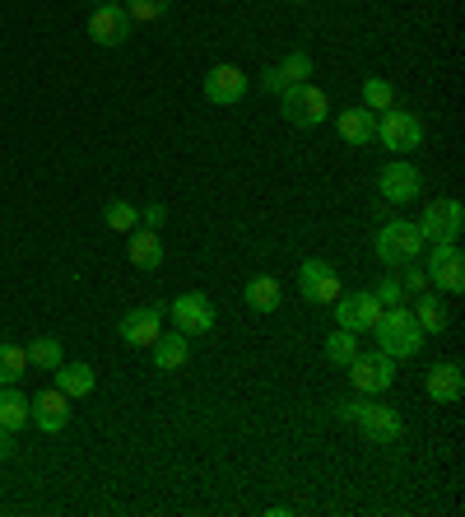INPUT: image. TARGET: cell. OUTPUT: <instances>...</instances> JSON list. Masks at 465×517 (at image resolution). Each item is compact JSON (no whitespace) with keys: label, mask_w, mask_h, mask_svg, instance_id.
I'll use <instances>...</instances> for the list:
<instances>
[{"label":"cell","mask_w":465,"mask_h":517,"mask_svg":"<svg viewBox=\"0 0 465 517\" xmlns=\"http://www.w3.org/2000/svg\"><path fill=\"white\" fill-rule=\"evenodd\" d=\"M368 336H377V350L391 354V359H414V354L424 350V331L414 322L410 303L382 308V317H377V327H372Z\"/></svg>","instance_id":"1"},{"label":"cell","mask_w":465,"mask_h":517,"mask_svg":"<svg viewBox=\"0 0 465 517\" xmlns=\"http://www.w3.org/2000/svg\"><path fill=\"white\" fill-rule=\"evenodd\" d=\"M335 415L345 424H354V429H363V438H372V443H400V434H405V424H400L396 410L382 406V401H368V396L335 406Z\"/></svg>","instance_id":"2"},{"label":"cell","mask_w":465,"mask_h":517,"mask_svg":"<svg viewBox=\"0 0 465 517\" xmlns=\"http://www.w3.org/2000/svg\"><path fill=\"white\" fill-rule=\"evenodd\" d=\"M279 108H284V122L298 126V131H312V126L326 122V112H331V98H326V89H317V84H289L284 94H279Z\"/></svg>","instance_id":"3"},{"label":"cell","mask_w":465,"mask_h":517,"mask_svg":"<svg viewBox=\"0 0 465 517\" xmlns=\"http://www.w3.org/2000/svg\"><path fill=\"white\" fill-rule=\"evenodd\" d=\"M424 233L414 219H396V224H382L377 229V261L386 266H405V261H419L424 257Z\"/></svg>","instance_id":"4"},{"label":"cell","mask_w":465,"mask_h":517,"mask_svg":"<svg viewBox=\"0 0 465 517\" xmlns=\"http://www.w3.org/2000/svg\"><path fill=\"white\" fill-rule=\"evenodd\" d=\"M414 224H419V233H424V243H461L465 210H461V201L442 196V201H428L424 215L414 219Z\"/></svg>","instance_id":"5"},{"label":"cell","mask_w":465,"mask_h":517,"mask_svg":"<svg viewBox=\"0 0 465 517\" xmlns=\"http://www.w3.org/2000/svg\"><path fill=\"white\" fill-rule=\"evenodd\" d=\"M428 285L438 289V294H461L465 289V257L456 243H433V252H428Z\"/></svg>","instance_id":"6"},{"label":"cell","mask_w":465,"mask_h":517,"mask_svg":"<svg viewBox=\"0 0 465 517\" xmlns=\"http://www.w3.org/2000/svg\"><path fill=\"white\" fill-rule=\"evenodd\" d=\"M377 140H382L386 150L410 154V150H419V145H424V126H419V117H414V112L386 108V112H377Z\"/></svg>","instance_id":"7"},{"label":"cell","mask_w":465,"mask_h":517,"mask_svg":"<svg viewBox=\"0 0 465 517\" xmlns=\"http://www.w3.org/2000/svg\"><path fill=\"white\" fill-rule=\"evenodd\" d=\"M298 294H303L307 303H335L340 294H345V285H340V271H335L331 261L307 257L303 266H298Z\"/></svg>","instance_id":"8"},{"label":"cell","mask_w":465,"mask_h":517,"mask_svg":"<svg viewBox=\"0 0 465 517\" xmlns=\"http://www.w3.org/2000/svg\"><path fill=\"white\" fill-rule=\"evenodd\" d=\"M331 308H335V327L354 331V336L372 331V327H377V317H382V299H377L372 289H359V294H340Z\"/></svg>","instance_id":"9"},{"label":"cell","mask_w":465,"mask_h":517,"mask_svg":"<svg viewBox=\"0 0 465 517\" xmlns=\"http://www.w3.org/2000/svg\"><path fill=\"white\" fill-rule=\"evenodd\" d=\"M168 313H173V322H177L182 336H210L214 331V299L210 294H200V289L177 294V299L168 303Z\"/></svg>","instance_id":"10"},{"label":"cell","mask_w":465,"mask_h":517,"mask_svg":"<svg viewBox=\"0 0 465 517\" xmlns=\"http://www.w3.org/2000/svg\"><path fill=\"white\" fill-rule=\"evenodd\" d=\"M349 378H354V387H359V396H377V392H386L391 382H396V359L391 354H354L349 359Z\"/></svg>","instance_id":"11"},{"label":"cell","mask_w":465,"mask_h":517,"mask_svg":"<svg viewBox=\"0 0 465 517\" xmlns=\"http://www.w3.org/2000/svg\"><path fill=\"white\" fill-rule=\"evenodd\" d=\"M377 191H382V201H391V205H410V201H419L424 177H419L414 164H405V159H391V164L377 173Z\"/></svg>","instance_id":"12"},{"label":"cell","mask_w":465,"mask_h":517,"mask_svg":"<svg viewBox=\"0 0 465 517\" xmlns=\"http://www.w3.org/2000/svg\"><path fill=\"white\" fill-rule=\"evenodd\" d=\"M117 336L131 345V350H149V345L163 336V308L159 303H149V308H131V313L121 317Z\"/></svg>","instance_id":"13"},{"label":"cell","mask_w":465,"mask_h":517,"mask_svg":"<svg viewBox=\"0 0 465 517\" xmlns=\"http://www.w3.org/2000/svg\"><path fill=\"white\" fill-rule=\"evenodd\" d=\"M28 420L38 424L42 434H61L70 424V396L61 392V387H47V392H38L33 401H28Z\"/></svg>","instance_id":"14"},{"label":"cell","mask_w":465,"mask_h":517,"mask_svg":"<svg viewBox=\"0 0 465 517\" xmlns=\"http://www.w3.org/2000/svg\"><path fill=\"white\" fill-rule=\"evenodd\" d=\"M131 14H126V5H98V10L89 14V38L98 42V47H121V42L131 38Z\"/></svg>","instance_id":"15"},{"label":"cell","mask_w":465,"mask_h":517,"mask_svg":"<svg viewBox=\"0 0 465 517\" xmlns=\"http://www.w3.org/2000/svg\"><path fill=\"white\" fill-rule=\"evenodd\" d=\"M205 98L219 103V108H233V103L247 98V75H242L238 66H214L210 75H205Z\"/></svg>","instance_id":"16"},{"label":"cell","mask_w":465,"mask_h":517,"mask_svg":"<svg viewBox=\"0 0 465 517\" xmlns=\"http://www.w3.org/2000/svg\"><path fill=\"white\" fill-rule=\"evenodd\" d=\"M335 131H340V140H345V145L363 150V145H372V140H377V112H368L363 103H359V108L335 112Z\"/></svg>","instance_id":"17"},{"label":"cell","mask_w":465,"mask_h":517,"mask_svg":"<svg viewBox=\"0 0 465 517\" xmlns=\"http://www.w3.org/2000/svg\"><path fill=\"white\" fill-rule=\"evenodd\" d=\"M428 396H433V401H442V406H452V401H461V392H465V373H461V364H452V359H447V364H433L428 368Z\"/></svg>","instance_id":"18"},{"label":"cell","mask_w":465,"mask_h":517,"mask_svg":"<svg viewBox=\"0 0 465 517\" xmlns=\"http://www.w3.org/2000/svg\"><path fill=\"white\" fill-rule=\"evenodd\" d=\"M149 354H154V368H159V373H177V368H186V359H191V336H182V331L159 336V341L149 345Z\"/></svg>","instance_id":"19"},{"label":"cell","mask_w":465,"mask_h":517,"mask_svg":"<svg viewBox=\"0 0 465 517\" xmlns=\"http://www.w3.org/2000/svg\"><path fill=\"white\" fill-rule=\"evenodd\" d=\"M56 387L70 396V401H80V396H93V387H98V378H93V368L89 364H66L61 359V368H56Z\"/></svg>","instance_id":"20"},{"label":"cell","mask_w":465,"mask_h":517,"mask_svg":"<svg viewBox=\"0 0 465 517\" xmlns=\"http://www.w3.org/2000/svg\"><path fill=\"white\" fill-rule=\"evenodd\" d=\"M131 261L140 266V271H159L163 266L159 229H131Z\"/></svg>","instance_id":"21"},{"label":"cell","mask_w":465,"mask_h":517,"mask_svg":"<svg viewBox=\"0 0 465 517\" xmlns=\"http://www.w3.org/2000/svg\"><path fill=\"white\" fill-rule=\"evenodd\" d=\"M242 294H247V308H252V313H275L279 299H284V289H279L275 275H252Z\"/></svg>","instance_id":"22"},{"label":"cell","mask_w":465,"mask_h":517,"mask_svg":"<svg viewBox=\"0 0 465 517\" xmlns=\"http://www.w3.org/2000/svg\"><path fill=\"white\" fill-rule=\"evenodd\" d=\"M414 322H419V331L424 336H438L442 327H447V308H442V299L433 294V289H424V294H414Z\"/></svg>","instance_id":"23"},{"label":"cell","mask_w":465,"mask_h":517,"mask_svg":"<svg viewBox=\"0 0 465 517\" xmlns=\"http://www.w3.org/2000/svg\"><path fill=\"white\" fill-rule=\"evenodd\" d=\"M24 373H28V350L14 341H0V387H14Z\"/></svg>","instance_id":"24"},{"label":"cell","mask_w":465,"mask_h":517,"mask_svg":"<svg viewBox=\"0 0 465 517\" xmlns=\"http://www.w3.org/2000/svg\"><path fill=\"white\" fill-rule=\"evenodd\" d=\"M0 424H5L10 434L28 424V396H24V392H14V387H0Z\"/></svg>","instance_id":"25"},{"label":"cell","mask_w":465,"mask_h":517,"mask_svg":"<svg viewBox=\"0 0 465 517\" xmlns=\"http://www.w3.org/2000/svg\"><path fill=\"white\" fill-rule=\"evenodd\" d=\"M61 359H66V354H61V341H56V336H38V341H28V364L42 368V373H56Z\"/></svg>","instance_id":"26"},{"label":"cell","mask_w":465,"mask_h":517,"mask_svg":"<svg viewBox=\"0 0 465 517\" xmlns=\"http://www.w3.org/2000/svg\"><path fill=\"white\" fill-rule=\"evenodd\" d=\"M354 354H359V336H354V331L335 327L331 336H326V359H331V364H340V368H345L349 359H354Z\"/></svg>","instance_id":"27"},{"label":"cell","mask_w":465,"mask_h":517,"mask_svg":"<svg viewBox=\"0 0 465 517\" xmlns=\"http://www.w3.org/2000/svg\"><path fill=\"white\" fill-rule=\"evenodd\" d=\"M103 224L107 229H117V233H131V229H140V210H135L131 201H107L103 205Z\"/></svg>","instance_id":"28"},{"label":"cell","mask_w":465,"mask_h":517,"mask_svg":"<svg viewBox=\"0 0 465 517\" xmlns=\"http://www.w3.org/2000/svg\"><path fill=\"white\" fill-rule=\"evenodd\" d=\"M275 70H279V80H284V89H289V84H307V75H312V56L298 47V52H289Z\"/></svg>","instance_id":"29"},{"label":"cell","mask_w":465,"mask_h":517,"mask_svg":"<svg viewBox=\"0 0 465 517\" xmlns=\"http://www.w3.org/2000/svg\"><path fill=\"white\" fill-rule=\"evenodd\" d=\"M363 108H368V112L396 108V89H391V80H368V84H363Z\"/></svg>","instance_id":"30"},{"label":"cell","mask_w":465,"mask_h":517,"mask_svg":"<svg viewBox=\"0 0 465 517\" xmlns=\"http://www.w3.org/2000/svg\"><path fill=\"white\" fill-rule=\"evenodd\" d=\"M173 0H126V14H131V24H154L168 14Z\"/></svg>","instance_id":"31"},{"label":"cell","mask_w":465,"mask_h":517,"mask_svg":"<svg viewBox=\"0 0 465 517\" xmlns=\"http://www.w3.org/2000/svg\"><path fill=\"white\" fill-rule=\"evenodd\" d=\"M400 289H405V299H414V294L433 289V285H428V275H424V266H419V261H405V266H400Z\"/></svg>","instance_id":"32"},{"label":"cell","mask_w":465,"mask_h":517,"mask_svg":"<svg viewBox=\"0 0 465 517\" xmlns=\"http://www.w3.org/2000/svg\"><path fill=\"white\" fill-rule=\"evenodd\" d=\"M372 294H377V299H382V308H396V303H405V289H400V280L396 275H386L382 285L372 289Z\"/></svg>","instance_id":"33"},{"label":"cell","mask_w":465,"mask_h":517,"mask_svg":"<svg viewBox=\"0 0 465 517\" xmlns=\"http://www.w3.org/2000/svg\"><path fill=\"white\" fill-rule=\"evenodd\" d=\"M261 89H266V94H284V80H279V70H275V66L261 70Z\"/></svg>","instance_id":"34"},{"label":"cell","mask_w":465,"mask_h":517,"mask_svg":"<svg viewBox=\"0 0 465 517\" xmlns=\"http://www.w3.org/2000/svg\"><path fill=\"white\" fill-rule=\"evenodd\" d=\"M163 219H168V205H149V210H145V229H159Z\"/></svg>","instance_id":"35"},{"label":"cell","mask_w":465,"mask_h":517,"mask_svg":"<svg viewBox=\"0 0 465 517\" xmlns=\"http://www.w3.org/2000/svg\"><path fill=\"white\" fill-rule=\"evenodd\" d=\"M10 457H14V434L0 424V462H10Z\"/></svg>","instance_id":"36"},{"label":"cell","mask_w":465,"mask_h":517,"mask_svg":"<svg viewBox=\"0 0 465 517\" xmlns=\"http://www.w3.org/2000/svg\"><path fill=\"white\" fill-rule=\"evenodd\" d=\"M98 5H117V0H98Z\"/></svg>","instance_id":"37"},{"label":"cell","mask_w":465,"mask_h":517,"mask_svg":"<svg viewBox=\"0 0 465 517\" xmlns=\"http://www.w3.org/2000/svg\"><path fill=\"white\" fill-rule=\"evenodd\" d=\"M289 5H303V0H289Z\"/></svg>","instance_id":"38"}]
</instances>
